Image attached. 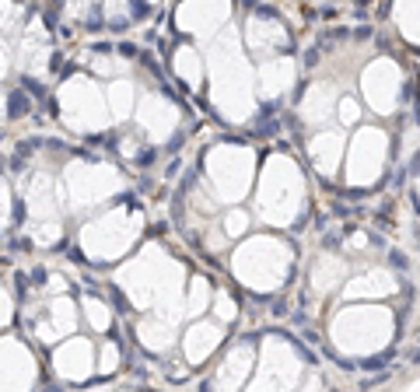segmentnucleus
I'll list each match as a JSON object with an SVG mask.
<instances>
[{
  "mask_svg": "<svg viewBox=\"0 0 420 392\" xmlns=\"http://www.w3.org/2000/svg\"><path fill=\"white\" fill-rule=\"evenodd\" d=\"M11 112L14 116H25L28 109H25V95H11Z\"/></svg>",
  "mask_w": 420,
  "mask_h": 392,
  "instance_id": "1",
  "label": "nucleus"
}]
</instances>
